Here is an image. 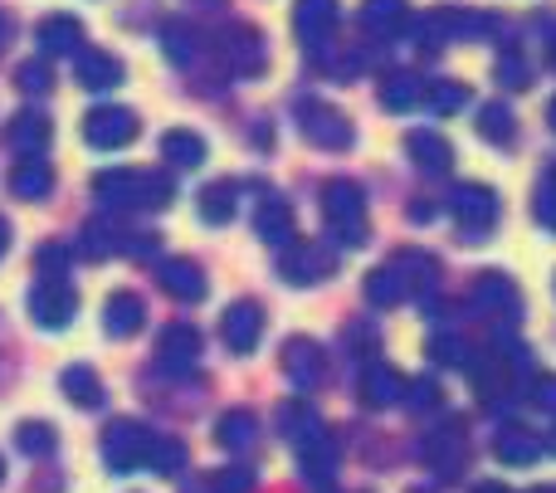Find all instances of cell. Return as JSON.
<instances>
[{
  "mask_svg": "<svg viewBox=\"0 0 556 493\" xmlns=\"http://www.w3.org/2000/svg\"><path fill=\"white\" fill-rule=\"evenodd\" d=\"M405 406H410V410H434V406H440V387H434L430 377L405 381Z\"/></svg>",
  "mask_w": 556,
  "mask_h": 493,
  "instance_id": "obj_47",
  "label": "cell"
},
{
  "mask_svg": "<svg viewBox=\"0 0 556 493\" xmlns=\"http://www.w3.org/2000/svg\"><path fill=\"white\" fill-rule=\"evenodd\" d=\"M391 264L401 269L410 299H420L430 313H440V299H434V289H440V260H434V254H425V250H401Z\"/></svg>",
  "mask_w": 556,
  "mask_h": 493,
  "instance_id": "obj_16",
  "label": "cell"
},
{
  "mask_svg": "<svg viewBox=\"0 0 556 493\" xmlns=\"http://www.w3.org/2000/svg\"><path fill=\"white\" fill-rule=\"evenodd\" d=\"M35 264H39V274H45V279H64V269H68V250H64V244H45Z\"/></svg>",
  "mask_w": 556,
  "mask_h": 493,
  "instance_id": "obj_48",
  "label": "cell"
},
{
  "mask_svg": "<svg viewBox=\"0 0 556 493\" xmlns=\"http://www.w3.org/2000/svg\"><path fill=\"white\" fill-rule=\"evenodd\" d=\"M49 132H54V127H49L45 113H20L15 123H10V142H15L20 156H45Z\"/></svg>",
  "mask_w": 556,
  "mask_h": 493,
  "instance_id": "obj_34",
  "label": "cell"
},
{
  "mask_svg": "<svg viewBox=\"0 0 556 493\" xmlns=\"http://www.w3.org/2000/svg\"><path fill=\"white\" fill-rule=\"evenodd\" d=\"M532 493H556V489H532Z\"/></svg>",
  "mask_w": 556,
  "mask_h": 493,
  "instance_id": "obj_56",
  "label": "cell"
},
{
  "mask_svg": "<svg viewBox=\"0 0 556 493\" xmlns=\"http://www.w3.org/2000/svg\"><path fill=\"white\" fill-rule=\"evenodd\" d=\"M78 313V293L68 279H39L29 289V318L39 323L45 332H64Z\"/></svg>",
  "mask_w": 556,
  "mask_h": 493,
  "instance_id": "obj_9",
  "label": "cell"
},
{
  "mask_svg": "<svg viewBox=\"0 0 556 493\" xmlns=\"http://www.w3.org/2000/svg\"><path fill=\"white\" fill-rule=\"evenodd\" d=\"M220 59H225V68H230L235 78L264 74V64H269V54H264V35L254 25L225 29V35H220Z\"/></svg>",
  "mask_w": 556,
  "mask_h": 493,
  "instance_id": "obj_13",
  "label": "cell"
},
{
  "mask_svg": "<svg viewBox=\"0 0 556 493\" xmlns=\"http://www.w3.org/2000/svg\"><path fill=\"white\" fill-rule=\"evenodd\" d=\"M425 352H430L434 367H464V362H469V342H464L459 332H434V338L425 342Z\"/></svg>",
  "mask_w": 556,
  "mask_h": 493,
  "instance_id": "obj_42",
  "label": "cell"
},
{
  "mask_svg": "<svg viewBox=\"0 0 556 493\" xmlns=\"http://www.w3.org/2000/svg\"><path fill=\"white\" fill-rule=\"evenodd\" d=\"M493 455H498L503 465H532V459L542 455V440L522 426H508V430H498V440H493Z\"/></svg>",
  "mask_w": 556,
  "mask_h": 493,
  "instance_id": "obj_36",
  "label": "cell"
},
{
  "mask_svg": "<svg viewBox=\"0 0 556 493\" xmlns=\"http://www.w3.org/2000/svg\"><path fill=\"white\" fill-rule=\"evenodd\" d=\"M278 274H283V283H293V289H313V283L337 274V254H332V244L293 235L288 244H278Z\"/></svg>",
  "mask_w": 556,
  "mask_h": 493,
  "instance_id": "obj_3",
  "label": "cell"
},
{
  "mask_svg": "<svg viewBox=\"0 0 556 493\" xmlns=\"http://www.w3.org/2000/svg\"><path fill=\"white\" fill-rule=\"evenodd\" d=\"M220 338H225V347H230V352L250 357V352L264 342V308L254 299L230 303V308H225V318H220Z\"/></svg>",
  "mask_w": 556,
  "mask_h": 493,
  "instance_id": "obj_15",
  "label": "cell"
},
{
  "mask_svg": "<svg viewBox=\"0 0 556 493\" xmlns=\"http://www.w3.org/2000/svg\"><path fill=\"white\" fill-rule=\"evenodd\" d=\"M254 235H260L264 244H288L298 235L293 205L274 191H260V201H254Z\"/></svg>",
  "mask_w": 556,
  "mask_h": 493,
  "instance_id": "obj_18",
  "label": "cell"
},
{
  "mask_svg": "<svg viewBox=\"0 0 556 493\" xmlns=\"http://www.w3.org/2000/svg\"><path fill=\"white\" fill-rule=\"evenodd\" d=\"M405 152H410V162L430 176H444L454 166V147L444 142L440 132H430V127H415V132L405 137Z\"/></svg>",
  "mask_w": 556,
  "mask_h": 493,
  "instance_id": "obj_25",
  "label": "cell"
},
{
  "mask_svg": "<svg viewBox=\"0 0 556 493\" xmlns=\"http://www.w3.org/2000/svg\"><path fill=\"white\" fill-rule=\"evenodd\" d=\"M362 401L371 410H386V406H401L405 401V377L395 367H386V362H371V367L362 371Z\"/></svg>",
  "mask_w": 556,
  "mask_h": 493,
  "instance_id": "obj_23",
  "label": "cell"
},
{
  "mask_svg": "<svg viewBox=\"0 0 556 493\" xmlns=\"http://www.w3.org/2000/svg\"><path fill=\"white\" fill-rule=\"evenodd\" d=\"M93 195L108 211H162L172 205L176 186L166 172H132V166H113V172L93 176Z\"/></svg>",
  "mask_w": 556,
  "mask_h": 493,
  "instance_id": "obj_1",
  "label": "cell"
},
{
  "mask_svg": "<svg viewBox=\"0 0 556 493\" xmlns=\"http://www.w3.org/2000/svg\"><path fill=\"white\" fill-rule=\"evenodd\" d=\"M142 323H147L142 293H132V289H113V293H108V303H103L108 338H137V332H142Z\"/></svg>",
  "mask_w": 556,
  "mask_h": 493,
  "instance_id": "obj_19",
  "label": "cell"
},
{
  "mask_svg": "<svg viewBox=\"0 0 556 493\" xmlns=\"http://www.w3.org/2000/svg\"><path fill=\"white\" fill-rule=\"evenodd\" d=\"M5 250H10V220L0 215V260H5Z\"/></svg>",
  "mask_w": 556,
  "mask_h": 493,
  "instance_id": "obj_50",
  "label": "cell"
},
{
  "mask_svg": "<svg viewBox=\"0 0 556 493\" xmlns=\"http://www.w3.org/2000/svg\"><path fill=\"white\" fill-rule=\"evenodd\" d=\"M450 215H454V225H459L469 240H483V235L498 225L503 201H498V191H493V186L469 181V186H454V191H450Z\"/></svg>",
  "mask_w": 556,
  "mask_h": 493,
  "instance_id": "obj_6",
  "label": "cell"
},
{
  "mask_svg": "<svg viewBox=\"0 0 556 493\" xmlns=\"http://www.w3.org/2000/svg\"><path fill=\"white\" fill-rule=\"evenodd\" d=\"M283 371L298 391H317L323 387V371H327V357L313 338H288L283 342Z\"/></svg>",
  "mask_w": 556,
  "mask_h": 493,
  "instance_id": "obj_17",
  "label": "cell"
},
{
  "mask_svg": "<svg viewBox=\"0 0 556 493\" xmlns=\"http://www.w3.org/2000/svg\"><path fill=\"white\" fill-rule=\"evenodd\" d=\"M420 459L434 469L440 479H459L464 465H469V435H464L459 420H450V426L430 430V435L420 440Z\"/></svg>",
  "mask_w": 556,
  "mask_h": 493,
  "instance_id": "obj_10",
  "label": "cell"
},
{
  "mask_svg": "<svg viewBox=\"0 0 556 493\" xmlns=\"http://www.w3.org/2000/svg\"><path fill=\"white\" fill-rule=\"evenodd\" d=\"M337 20H342L337 0H293V35L307 54H317L323 45H332Z\"/></svg>",
  "mask_w": 556,
  "mask_h": 493,
  "instance_id": "obj_12",
  "label": "cell"
},
{
  "mask_svg": "<svg viewBox=\"0 0 556 493\" xmlns=\"http://www.w3.org/2000/svg\"><path fill=\"white\" fill-rule=\"evenodd\" d=\"M15 88L29 98H45L49 88H54V78H49V64L45 59H25V64L15 68Z\"/></svg>",
  "mask_w": 556,
  "mask_h": 493,
  "instance_id": "obj_44",
  "label": "cell"
},
{
  "mask_svg": "<svg viewBox=\"0 0 556 493\" xmlns=\"http://www.w3.org/2000/svg\"><path fill=\"white\" fill-rule=\"evenodd\" d=\"M278 430H283L288 445H307L313 435H323V420H317V410L298 396V401H283V406H278Z\"/></svg>",
  "mask_w": 556,
  "mask_h": 493,
  "instance_id": "obj_30",
  "label": "cell"
},
{
  "mask_svg": "<svg viewBox=\"0 0 556 493\" xmlns=\"http://www.w3.org/2000/svg\"><path fill=\"white\" fill-rule=\"evenodd\" d=\"M532 401H538V406H556V381H552V377H542V381H538V391H532Z\"/></svg>",
  "mask_w": 556,
  "mask_h": 493,
  "instance_id": "obj_49",
  "label": "cell"
},
{
  "mask_svg": "<svg viewBox=\"0 0 556 493\" xmlns=\"http://www.w3.org/2000/svg\"><path fill=\"white\" fill-rule=\"evenodd\" d=\"M162 49H166V59H172V64H191L195 59V35H191V25H181V20H172V25L162 29Z\"/></svg>",
  "mask_w": 556,
  "mask_h": 493,
  "instance_id": "obj_43",
  "label": "cell"
},
{
  "mask_svg": "<svg viewBox=\"0 0 556 493\" xmlns=\"http://www.w3.org/2000/svg\"><path fill=\"white\" fill-rule=\"evenodd\" d=\"M547 123H552V132H556V98H552V108H547Z\"/></svg>",
  "mask_w": 556,
  "mask_h": 493,
  "instance_id": "obj_52",
  "label": "cell"
},
{
  "mask_svg": "<svg viewBox=\"0 0 556 493\" xmlns=\"http://www.w3.org/2000/svg\"><path fill=\"white\" fill-rule=\"evenodd\" d=\"M498 78H503L508 88H528V84H532L528 54H518V49H503V54H498Z\"/></svg>",
  "mask_w": 556,
  "mask_h": 493,
  "instance_id": "obj_46",
  "label": "cell"
},
{
  "mask_svg": "<svg viewBox=\"0 0 556 493\" xmlns=\"http://www.w3.org/2000/svg\"><path fill=\"white\" fill-rule=\"evenodd\" d=\"M254 440H260V420H254V410H225L220 420H215V445L220 450H254Z\"/></svg>",
  "mask_w": 556,
  "mask_h": 493,
  "instance_id": "obj_31",
  "label": "cell"
},
{
  "mask_svg": "<svg viewBox=\"0 0 556 493\" xmlns=\"http://www.w3.org/2000/svg\"><path fill=\"white\" fill-rule=\"evenodd\" d=\"M49 186H54V172H49L45 156H15V166H10V195H20V201H45Z\"/></svg>",
  "mask_w": 556,
  "mask_h": 493,
  "instance_id": "obj_26",
  "label": "cell"
},
{
  "mask_svg": "<svg viewBox=\"0 0 556 493\" xmlns=\"http://www.w3.org/2000/svg\"><path fill=\"white\" fill-rule=\"evenodd\" d=\"M362 25L371 39H401L410 29V5L405 0H362Z\"/></svg>",
  "mask_w": 556,
  "mask_h": 493,
  "instance_id": "obj_24",
  "label": "cell"
},
{
  "mask_svg": "<svg viewBox=\"0 0 556 493\" xmlns=\"http://www.w3.org/2000/svg\"><path fill=\"white\" fill-rule=\"evenodd\" d=\"M39 49L49 54H78L84 49V25L74 15H45L39 20Z\"/></svg>",
  "mask_w": 556,
  "mask_h": 493,
  "instance_id": "obj_28",
  "label": "cell"
},
{
  "mask_svg": "<svg viewBox=\"0 0 556 493\" xmlns=\"http://www.w3.org/2000/svg\"><path fill=\"white\" fill-rule=\"evenodd\" d=\"M547 445H552V455H556V430H552V440H547Z\"/></svg>",
  "mask_w": 556,
  "mask_h": 493,
  "instance_id": "obj_54",
  "label": "cell"
},
{
  "mask_svg": "<svg viewBox=\"0 0 556 493\" xmlns=\"http://www.w3.org/2000/svg\"><path fill=\"white\" fill-rule=\"evenodd\" d=\"M0 479H5V459H0Z\"/></svg>",
  "mask_w": 556,
  "mask_h": 493,
  "instance_id": "obj_55",
  "label": "cell"
},
{
  "mask_svg": "<svg viewBox=\"0 0 556 493\" xmlns=\"http://www.w3.org/2000/svg\"><path fill=\"white\" fill-rule=\"evenodd\" d=\"M195 362H201V332L191 323H166L162 338H156V367L172 371V377H186Z\"/></svg>",
  "mask_w": 556,
  "mask_h": 493,
  "instance_id": "obj_14",
  "label": "cell"
},
{
  "mask_svg": "<svg viewBox=\"0 0 556 493\" xmlns=\"http://www.w3.org/2000/svg\"><path fill=\"white\" fill-rule=\"evenodd\" d=\"M513 132H518V123H513V108H508V103H489V108L479 113V137H483V142L508 147Z\"/></svg>",
  "mask_w": 556,
  "mask_h": 493,
  "instance_id": "obj_38",
  "label": "cell"
},
{
  "mask_svg": "<svg viewBox=\"0 0 556 493\" xmlns=\"http://www.w3.org/2000/svg\"><path fill=\"white\" fill-rule=\"evenodd\" d=\"M78 250H84L88 260H108V254L123 250V230H113L108 220H88V225H84V240H78Z\"/></svg>",
  "mask_w": 556,
  "mask_h": 493,
  "instance_id": "obj_40",
  "label": "cell"
},
{
  "mask_svg": "<svg viewBox=\"0 0 556 493\" xmlns=\"http://www.w3.org/2000/svg\"><path fill=\"white\" fill-rule=\"evenodd\" d=\"M235 205H240V186L235 181H211L201 195H195V211H201L205 225H230Z\"/></svg>",
  "mask_w": 556,
  "mask_h": 493,
  "instance_id": "obj_32",
  "label": "cell"
},
{
  "mask_svg": "<svg viewBox=\"0 0 556 493\" xmlns=\"http://www.w3.org/2000/svg\"><path fill=\"white\" fill-rule=\"evenodd\" d=\"M410 25L420 29V45L425 49H440V45H450V39H473V35H483V29H493V15L440 5V10H430V15L410 20Z\"/></svg>",
  "mask_w": 556,
  "mask_h": 493,
  "instance_id": "obj_7",
  "label": "cell"
},
{
  "mask_svg": "<svg viewBox=\"0 0 556 493\" xmlns=\"http://www.w3.org/2000/svg\"><path fill=\"white\" fill-rule=\"evenodd\" d=\"M59 391H64V396L74 401L78 410H98V406H103V377H98L93 367H84V362L64 367V377H59Z\"/></svg>",
  "mask_w": 556,
  "mask_h": 493,
  "instance_id": "obj_29",
  "label": "cell"
},
{
  "mask_svg": "<svg viewBox=\"0 0 556 493\" xmlns=\"http://www.w3.org/2000/svg\"><path fill=\"white\" fill-rule=\"evenodd\" d=\"M323 225H327V235H332L342 250H356V244H366V235H371V220H366L362 186L346 181V176L327 181L323 186Z\"/></svg>",
  "mask_w": 556,
  "mask_h": 493,
  "instance_id": "obj_2",
  "label": "cell"
},
{
  "mask_svg": "<svg viewBox=\"0 0 556 493\" xmlns=\"http://www.w3.org/2000/svg\"><path fill=\"white\" fill-rule=\"evenodd\" d=\"M532 215L542 230H556V166L538 176V195H532Z\"/></svg>",
  "mask_w": 556,
  "mask_h": 493,
  "instance_id": "obj_45",
  "label": "cell"
},
{
  "mask_svg": "<svg viewBox=\"0 0 556 493\" xmlns=\"http://www.w3.org/2000/svg\"><path fill=\"white\" fill-rule=\"evenodd\" d=\"M152 440H156V430L142 426V420H113L103 435V465L113 475H137V469H147Z\"/></svg>",
  "mask_w": 556,
  "mask_h": 493,
  "instance_id": "obj_5",
  "label": "cell"
},
{
  "mask_svg": "<svg viewBox=\"0 0 556 493\" xmlns=\"http://www.w3.org/2000/svg\"><path fill=\"white\" fill-rule=\"evenodd\" d=\"M137 113H127V108H93V113L84 117V142L98 147V152H123L127 142H137Z\"/></svg>",
  "mask_w": 556,
  "mask_h": 493,
  "instance_id": "obj_11",
  "label": "cell"
},
{
  "mask_svg": "<svg viewBox=\"0 0 556 493\" xmlns=\"http://www.w3.org/2000/svg\"><path fill=\"white\" fill-rule=\"evenodd\" d=\"M147 469H152V475H162V479L186 475V440L156 435V440H152V455H147Z\"/></svg>",
  "mask_w": 556,
  "mask_h": 493,
  "instance_id": "obj_37",
  "label": "cell"
},
{
  "mask_svg": "<svg viewBox=\"0 0 556 493\" xmlns=\"http://www.w3.org/2000/svg\"><path fill=\"white\" fill-rule=\"evenodd\" d=\"M552 64H556V29H552Z\"/></svg>",
  "mask_w": 556,
  "mask_h": 493,
  "instance_id": "obj_53",
  "label": "cell"
},
{
  "mask_svg": "<svg viewBox=\"0 0 556 493\" xmlns=\"http://www.w3.org/2000/svg\"><path fill=\"white\" fill-rule=\"evenodd\" d=\"M469 308L479 313V318H493V323H518L522 318V293H518V283H513L508 274L489 269V274L473 279Z\"/></svg>",
  "mask_w": 556,
  "mask_h": 493,
  "instance_id": "obj_8",
  "label": "cell"
},
{
  "mask_svg": "<svg viewBox=\"0 0 556 493\" xmlns=\"http://www.w3.org/2000/svg\"><path fill=\"white\" fill-rule=\"evenodd\" d=\"M15 445H20V455L45 459V455H54V430H49L45 420H20V426H15Z\"/></svg>",
  "mask_w": 556,
  "mask_h": 493,
  "instance_id": "obj_41",
  "label": "cell"
},
{
  "mask_svg": "<svg viewBox=\"0 0 556 493\" xmlns=\"http://www.w3.org/2000/svg\"><path fill=\"white\" fill-rule=\"evenodd\" d=\"M298 132H303L313 147H323V152H346V147L356 142L352 117L332 103H317V98H303V103H298Z\"/></svg>",
  "mask_w": 556,
  "mask_h": 493,
  "instance_id": "obj_4",
  "label": "cell"
},
{
  "mask_svg": "<svg viewBox=\"0 0 556 493\" xmlns=\"http://www.w3.org/2000/svg\"><path fill=\"white\" fill-rule=\"evenodd\" d=\"M156 283H162L176 303H201L205 299V274H201L195 260H162L156 264Z\"/></svg>",
  "mask_w": 556,
  "mask_h": 493,
  "instance_id": "obj_21",
  "label": "cell"
},
{
  "mask_svg": "<svg viewBox=\"0 0 556 493\" xmlns=\"http://www.w3.org/2000/svg\"><path fill=\"white\" fill-rule=\"evenodd\" d=\"M74 74L84 88H93V93H108V88L123 84V59L108 54V49H78L74 54Z\"/></svg>",
  "mask_w": 556,
  "mask_h": 493,
  "instance_id": "obj_22",
  "label": "cell"
},
{
  "mask_svg": "<svg viewBox=\"0 0 556 493\" xmlns=\"http://www.w3.org/2000/svg\"><path fill=\"white\" fill-rule=\"evenodd\" d=\"M464 103H469V88H464V84H454V78H434V84L425 88V108H430L434 117H450V113H459Z\"/></svg>",
  "mask_w": 556,
  "mask_h": 493,
  "instance_id": "obj_39",
  "label": "cell"
},
{
  "mask_svg": "<svg viewBox=\"0 0 556 493\" xmlns=\"http://www.w3.org/2000/svg\"><path fill=\"white\" fill-rule=\"evenodd\" d=\"M473 493H508L503 484H473Z\"/></svg>",
  "mask_w": 556,
  "mask_h": 493,
  "instance_id": "obj_51",
  "label": "cell"
},
{
  "mask_svg": "<svg viewBox=\"0 0 556 493\" xmlns=\"http://www.w3.org/2000/svg\"><path fill=\"white\" fill-rule=\"evenodd\" d=\"M405 299H410V289H405V279H401L395 264L366 274V303H371V308H395V303H405Z\"/></svg>",
  "mask_w": 556,
  "mask_h": 493,
  "instance_id": "obj_35",
  "label": "cell"
},
{
  "mask_svg": "<svg viewBox=\"0 0 556 493\" xmlns=\"http://www.w3.org/2000/svg\"><path fill=\"white\" fill-rule=\"evenodd\" d=\"M425 103V78L410 74V68H391L381 78V108L386 113H410V108Z\"/></svg>",
  "mask_w": 556,
  "mask_h": 493,
  "instance_id": "obj_27",
  "label": "cell"
},
{
  "mask_svg": "<svg viewBox=\"0 0 556 493\" xmlns=\"http://www.w3.org/2000/svg\"><path fill=\"white\" fill-rule=\"evenodd\" d=\"M162 156H166V166H181V172H191V166L205 162V137L191 132V127H172V132L162 137Z\"/></svg>",
  "mask_w": 556,
  "mask_h": 493,
  "instance_id": "obj_33",
  "label": "cell"
},
{
  "mask_svg": "<svg viewBox=\"0 0 556 493\" xmlns=\"http://www.w3.org/2000/svg\"><path fill=\"white\" fill-rule=\"evenodd\" d=\"M298 469L313 489H332L337 484V440L327 435H313L307 445H298Z\"/></svg>",
  "mask_w": 556,
  "mask_h": 493,
  "instance_id": "obj_20",
  "label": "cell"
}]
</instances>
